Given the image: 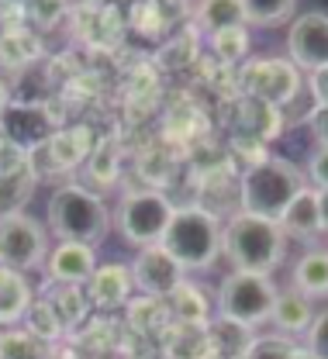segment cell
Listing matches in <instances>:
<instances>
[{
    "label": "cell",
    "instance_id": "5bb4252c",
    "mask_svg": "<svg viewBox=\"0 0 328 359\" xmlns=\"http://www.w3.org/2000/svg\"><path fill=\"white\" fill-rule=\"evenodd\" d=\"M35 294L25 273L0 266V325H14L32 311Z\"/></svg>",
    "mask_w": 328,
    "mask_h": 359
},
{
    "label": "cell",
    "instance_id": "44dd1931",
    "mask_svg": "<svg viewBox=\"0 0 328 359\" xmlns=\"http://www.w3.org/2000/svg\"><path fill=\"white\" fill-rule=\"evenodd\" d=\"M200 21L207 25V32H225V28H245V4L242 0H225V4H204L200 7Z\"/></svg>",
    "mask_w": 328,
    "mask_h": 359
},
{
    "label": "cell",
    "instance_id": "7402d4cb",
    "mask_svg": "<svg viewBox=\"0 0 328 359\" xmlns=\"http://www.w3.org/2000/svg\"><path fill=\"white\" fill-rule=\"evenodd\" d=\"M0 359H46V346L32 332H0Z\"/></svg>",
    "mask_w": 328,
    "mask_h": 359
},
{
    "label": "cell",
    "instance_id": "6da1fadb",
    "mask_svg": "<svg viewBox=\"0 0 328 359\" xmlns=\"http://www.w3.org/2000/svg\"><path fill=\"white\" fill-rule=\"evenodd\" d=\"M287 235L277 222L252 218V215H235L221 231V256L235 266V273H270L280 266Z\"/></svg>",
    "mask_w": 328,
    "mask_h": 359
},
{
    "label": "cell",
    "instance_id": "d6986e66",
    "mask_svg": "<svg viewBox=\"0 0 328 359\" xmlns=\"http://www.w3.org/2000/svg\"><path fill=\"white\" fill-rule=\"evenodd\" d=\"M270 321L287 332V335H297V332H308L311 321H315V311H311V301L297 290H287V294H277V304H273V314Z\"/></svg>",
    "mask_w": 328,
    "mask_h": 359
},
{
    "label": "cell",
    "instance_id": "cb8c5ba5",
    "mask_svg": "<svg viewBox=\"0 0 328 359\" xmlns=\"http://www.w3.org/2000/svg\"><path fill=\"white\" fill-rule=\"evenodd\" d=\"M211 45L221 59H242L249 52V35H245V28H225V32L211 35Z\"/></svg>",
    "mask_w": 328,
    "mask_h": 359
},
{
    "label": "cell",
    "instance_id": "4dcf8cb0",
    "mask_svg": "<svg viewBox=\"0 0 328 359\" xmlns=\"http://www.w3.org/2000/svg\"><path fill=\"white\" fill-rule=\"evenodd\" d=\"M318 197V218H322V231H328V187L325 190H315Z\"/></svg>",
    "mask_w": 328,
    "mask_h": 359
},
{
    "label": "cell",
    "instance_id": "d4e9b609",
    "mask_svg": "<svg viewBox=\"0 0 328 359\" xmlns=\"http://www.w3.org/2000/svg\"><path fill=\"white\" fill-rule=\"evenodd\" d=\"M25 318H28V332L35 339H48V335H55L62 328L59 314L52 311V308H46V304H32V311L25 314Z\"/></svg>",
    "mask_w": 328,
    "mask_h": 359
},
{
    "label": "cell",
    "instance_id": "f1b7e54d",
    "mask_svg": "<svg viewBox=\"0 0 328 359\" xmlns=\"http://www.w3.org/2000/svg\"><path fill=\"white\" fill-rule=\"evenodd\" d=\"M308 125H311V132L318 138V149H328V107H315Z\"/></svg>",
    "mask_w": 328,
    "mask_h": 359
},
{
    "label": "cell",
    "instance_id": "d6a6232c",
    "mask_svg": "<svg viewBox=\"0 0 328 359\" xmlns=\"http://www.w3.org/2000/svg\"><path fill=\"white\" fill-rule=\"evenodd\" d=\"M4 107H7V104H4V87H0V114H4Z\"/></svg>",
    "mask_w": 328,
    "mask_h": 359
},
{
    "label": "cell",
    "instance_id": "8992f818",
    "mask_svg": "<svg viewBox=\"0 0 328 359\" xmlns=\"http://www.w3.org/2000/svg\"><path fill=\"white\" fill-rule=\"evenodd\" d=\"M173 215H177V208H173L163 194L139 190V194H128V197L121 201L114 222H118L121 235H125L132 245L149 249V245H159V242H163V235H166V228L173 222Z\"/></svg>",
    "mask_w": 328,
    "mask_h": 359
},
{
    "label": "cell",
    "instance_id": "4fadbf2b",
    "mask_svg": "<svg viewBox=\"0 0 328 359\" xmlns=\"http://www.w3.org/2000/svg\"><path fill=\"white\" fill-rule=\"evenodd\" d=\"M87 287H90V301L94 304L121 308V304H128V297L135 290V276H132V266H125V263H100L90 273Z\"/></svg>",
    "mask_w": 328,
    "mask_h": 359
},
{
    "label": "cell",
    "instance_id": "9a60e30c",
    "mask_svg": "<svg viewBox=\"0 0 328 359\" xmlns=\"http://www.w3.org/2000/svg\"><path fill=\"white\" fill-rule=\"evenodd\" d=\"M280 231L283 235H294V238H311V235H318L322 231V218H318V197H315V190H301L294 201H290V208L280 215Z\"/></svg>",
    "mask_w": 328,
    "mask_h": 359
},
{
    "label": "cell",
    "instance_id": "f546056e",
    "mask_svg": "<svg viewBox=\"0 0 328 359\" xmlns=\"http://www.w3.org/2000/svg\"><path fill=\"white\" fill-rule=\"evenodd\" d=\"M311 93H315V107H328V66L311 73Z\"/></svg>",
    "mask_w": 328,
    "mask_h": 359
},
{
    "label": "cell",
    "instance_id": "30bf717a",
    "mask_svg": "<svg viewBox=\"0 0 328 359\" xmlns=\"http://www.w3.org/2000/svg\"><path fill=\"white\" fill-rule=\"evenodd\" d=\"M184 273L180 266L163 245H149L139 249L135 263H132V276H135V287L145 290L149 297H170L180 283H184Z\"/></svg>",
    "mask_w": 328,
    "mask_h": 359
},
{
    "label": "cell",
    "instance_id": "277c9868",
    "mask_svg": "<svg viewBox=\"0 0 328 359\" xmlns=\"http://www.w3.org/2000/svg\"><path fill=\"white\" fill-rule=\"evenodd\" d=\"M159 245L184 269H207L221 256V228L204 208H177Z\"/></svg>",
    "mask_w": 328,
    "mask_h": 359
},
{
    "label": "cell",
    "instance_id": "8fae6325",
    "mask_svg": "<svg viewBox=\"0 0 328 359\" xmlns=\"http://www.w3.org/2000/svg\"><path fill=\"white\" fill-rule=\"evenodd\" d=\"M0 132H4V138L14 149H21L25 156H32V152H39L48 138L55 135V128H52V118H48L42 107L7 104L4 114H0Z\"/></svg>",
    "mask_w": 328,
    "mask_h": 359
},
{
    "label": "cell",
    "instance_id": "484cf974",
    "mask_svg": "<svg viewBox=\"0 0 328 359\" xmlns=\"http://www.w3.org/2000/svg\"><path fill=\"white\" fill-rule=\"evenodd\" d=\"M308 353L315 359H328V311L315 314V321L308 328Z\"/></svg>",
    "mask_w": 328,
    "mask_h": 359
},
{
    "label": "cell",
    "instance_id": "603a6c76",
    "mask_svg": "<svg viewBox=\"0 0 328 359\" xmlns=\"http://www.w3.org/2000/svg\"><path fill=\"white\" fill-rule=\"evenodd\" d=\"M242 4H245V25H263V28L277 25L297 11L290 0H242Z\"/></svg>",
    "mask_w": 328,
    "mask_h": 359
},
{
    "label": "cell",
    "instance_id": "2e32d148",
    "mask_svg": "<svg viewBox=\"0 0 328 359\" xmlns=\"http://www.w3.org/2000/svg\"><path fill=\"white\" fill-rule=\"evenodd\" d=\"M39 152H48L52 170H73L76 163H83L90 156V128H69V132H55Z\"/></svg>",
    "mask_w": 328,
    "mask_h": 359
},
{
    "label": "cell",
    "instance_id": "9c48e42d",
    "mask_svg": "<svg viewBox=\"0 0 328 359\" xmlns=\"http://www.w3.org/2000/svg\"><path fill=\"white\" fill-rule=\"evenodd\" d=\"M245 83H249L252 97L259 104L283 107L301 90V76H297V66L287 62V59H263V62H256V66L245 69Z\"/></svg>",
    "mask_w": 328,
    "mask_h": 359
},
{
    "label": "cell",
    "instance_id": "3957f363",
    "mask_svg": "<svg viewBox=\"0 0 328 359\" xmlns=\"http://www.w3.org/2000/svg\"><path fill=\"white\" fill-rule=\"evenodd\" d=\"M48 228L55 231L59 242L97 245L111 228V215H107V204L94 190L62 187L48 197Z\"/></svg>",
    "mask_w": 328,
    "mask_h": 359
},
{
    "label": "cell",
    "instance_id": "e0dca14e",
    "mask_svg": "<svg viewBox=\"0 0 328 359\" xmlns=\"http://www.w3.org/2000/svg\"><path fill=\"white\" fill-rule=\"evenodd\" d=\"M35 180H39V173L32 170V159L25 166H14V170L0 173V218L21 215V208L28 204V197L35 190Z\"/></svg>",
    "mask_w": 328,
    "mask_h": 359
},
{
    "label": "cell",
    "instance_id": "ac0fdd59",
    "mask_svg": "<svg viewBox=\"0 0 328 359\" xmlns=\"http://www.w3.org/2000/svg\"><path fill=\"white\" fill-rule=\"evenodd\" d=\"M294 290L304 294L308 301L311 297H325L328 294V252L315 249V252H304L294 263Z\"/></svg>",
    "mask_w": 328,
    "mask_h": 359
},
{
    "label": "cell",
    "instance_id": "83f0119b",
    "mask_svg": "<svg viewBox=\"0 0 328 359\" xmlns=\"http://www.w3.org/2000/svg\"><path fill=\"white\" fill-rule=\"evenodd\" d=\"M308 177H311V183H315L318 190H325L328 187V149H318V152L311 156V163H308Z\"/></svg>",
    "mask_w": 328,
    "mask_h": 359
},
{
    "label": "cell",
    "instance_id": "7a4b0ae2",
    "mask_svg": "<svg viewBox=\"0 0 328 359\" xmlns=\"http://www.w3.org/2000/svg\"><path fill=\"white\" fill-rule=\"evenodd\" d=\"M304 190V173L287 163V159H263L256 166L245 170L242 187H238V201H242V215L252 218H266V222H280V215L290 208V201Z\"/></svg>",
    "mask_w": 328,
    "mask_h": 359
},
{
    "label": "cell",
    "instance_id": "ffe728a7",
    "mask_svg": "<svg viewBox=\"0 0 328 359\" xmlns=\"http://www.w3.org/2000/svg\"><path fill=\"white\" fill-rule=\"evenodd\" d=\"M170 304H173V314H177L184 325H204V321H207V301H204V290L193 287V283H187V280L170 294Z\"/></svg>",
    "mask_w": 328,
    "mask_h": 359
},
{
    "label": "cell",
    "instance_id": "7c38bea8",
    "mask_svg": "<svg viewBox=\"0 0 328 359\" xmlns=\"http://www.w3.org/2000/svg\"><path fill=\"white\" fill-rule=\"evenodd\" d=\"M46 269H48V276H52L55 283H66V287L87 283V280H90V273L97 269L94 245L59 242V245L46 256Z\"/></svg>",
    "mask_w": 328,
    "mask_h": 359
},
{
    "label": "cell",
    "instance_id": "52a82bcc",
    "mask_svg": "<svg viewBox=\"0 0 328 359\" xmlns=\"http://www.w3.org/2000/svg\"><path fill=\"white\" fill-rule=\"evenodd\" d=\"M46 228L35 218H28L25 211L11 215V218H0V266L25 273V269L46 263Z\"/></svg>",
    "mask_w": 328,
    "mask_h": 359
},
{
    "label": "cell",
    "instance_id": "ba28073f",
    "mask_svg": "<svg viewBox=\"0 0 328 359\" xmlns=\"http://www.w3.org/2000/svg\"><path fill=\"white\" fill-rule=\"evenodd\" d=\"M287 52L297 69L318 73L328 66V14L325 11H304L294 18L287 32Z\"/></svg>",
    "mask_w": 328,
    "mask_h": 359
},
{
    "label": "cell",
    "instance_id": "1f68e13d",
    "mask_svg": "<svg viewBox=\"0 0 328 359\" xmlns=\"http://www.w3.org/2000/svg\"><path fill=\"white\" fill-rule=\"evenodd\" d=\"M287 359H315V356H311L308 349H294V346H290V353H287Z\"/></svg>",
    "mask_w": 328,
    "mask_h": 359
},
{
    "label": "cell",
    "instance_id": "4316f807",
    "mask_svg": "<svg viewBox=\"0 0 328 359\" xmlns=\"http://www.w3.org/2000/svg\"><path fill=\"white\" fill-rule=\"evenodd\" d=\"M287 353H290V346L283 339H256V342H249L242 359H287Z\"/></svg>",
    "mask_w": 328,
    "mask_h": 359
},
{
    "label": "cell",
    "instance_id": "5b68a950",
    "mask_svg": "<svg viewBox=\"0 0 328 359\" xmlns=\"http://www.w3.org/2000/svg\"><path fill=\"white\" fill-rule=\"evenodd\" d=\"M214 304L225 321L252 328V325L270 321L273 304H277V287L263 273H232V276H225Z\"/></svg>",
    "mask_w": 328,
    "mask_h": 359
}]
</instances>
